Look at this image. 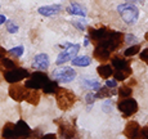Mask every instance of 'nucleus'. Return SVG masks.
Masks as SVG:
<instances>
[{"mask_svg": "<svg viewBox=\"0 0 148 139\" xmlns=\"http://www.w3.org/2000/svg\"><path fill=\"white\" fill-rule=\"evenodd\" d=\"M124 38L125 35L122 32H117V31H112L110 30L107 32V35L99 41V44L97 45H101V47L106 48L108 52H113V50H117L122 45L124 42Z\"/></svg>", "mask_w": 148, "mask_h": 139, "instance_id": "f257e3e1", "label": "nucleus"}, {"mask_svg": "<svg viewBox=\"0 0 148 139\" xmlns=\"http://www.w3.org/2000/svg\"><path fill=\"white\" fill-rule=\"evenodd\" d=\"M56 93H57L56 94L57 104H58V107L62 111H67V110H70L75 104L76 95L71 90H67L64 88H58V90Z\"/></svg>", "mask_w": 148, "mask_h": 139, "instance_id": "f03ea898", "label": "nucleus"}, {"mask_svg": "<svg viewBox=\"0 0 148 139\" xmlns=\"http://www.w3.org/2000/svg\"><path fill=\"white\" fill-rule=\"evenodd\" d=\"M117 12L124 19V22L129 25H133L136 22L139 17V9L132 3H125V4H120L117 7Z\"/></svg>", "mask_w": 148, "mask_h": 139, "instance_id": "7ed1b4c3", "label": "nucleus"}, {"mask_svg": "<svg viewBox=\"0 0 148 139\" xmlns=\"http://www.w3.org/2000/svg\"><path fill=\"white\" fill-rule=\"evenodd\" d=\"M48 81H49V77L47 73L41 72V71H36L32 75H30V79L25 83V86L31 90H40Z\"/></svg>", "mask_w": 148, "mask_h": 139, "instance_id": "20e7f679", "label": "nucleus"}, {"mask_svg": "<svg viewBox=\"0 0 148 139\" xmlns=\"http://www.w3.org/2000/svg\"><path fill=\"white\" fill-rule=\"evenodd\" d=\"M117 108H119V111L122 113L124 117H130V116H133L136 111H138V103H136V101L133 99L132 97L125 98V99L119 101Z\"/></svg>", "mask_w": 148, "mask_h": 139, "instance_id": "39448f33", "label": "nucleus"}, {"mask_svg": "<svg viewBox=\"0 0 148 139\" xmlns=\"http://www.w3.org/2000/svg\"><path fill=\"white\" fill-rule=\"evenodd\" d=\"M64 47H66L64 52H62L61 54L58 55L57 61H56L57 64H63V63H66L67 61H72V59L77 55L79 50H80V45L79 44H71V42H67Z\"/></svg>", "mask_w": 148, "mask_h": 139, "instance_id": "423d86ee", "label": "nucleus"}, {"mask_svg": "<svg viewBox=\"0 0 148 139\" xmlns=\"http://www.w3.org/2000/svg\"><path fill=\"white\" fill-rule=\"evenodd\" d=\"M30 76L28 71L26 68H22V67H16L13 70H7L4 72V79L10 84H16L19 83L21 80L26 79Z\"/></svg>", "mask_w": 148, "mask_h": 139, "instance_id": "0eeeda50", "label": "nucleus"}, {"mask_svg": "<svg viewBox=\"0 0 148 139\" xmlns=\"http://www.w3.org/2000/svg\"><path fill=\"white\" fill-rule=\"evenodd\" d=\"M53 77L56 79L57 83H70L73 79L76 77V72L73 68L71 67H63V68H59L53 72Z\"/></svg>", "mask_w": 148, "mask_h": 139, "instance_id": "6e6552de", "label": "nucleus"}, {"mask_svg": "<svg viewBox=\"0 0 148 139\" xmlns=\"http://www.w3.org/2000/svg\"><path fill=\"white\" fill-rule=\"evenodd\" d=\"M56 124L59 127V135L64 139H72L75 137V127L71 125L67 120L63 118H58L56 120Z\"/></svg>", "mask_w": 148, "mask_h": 139, "instance_id": "1a4fd4ad", "label": "nucleus"}, {"mask_svg": "<svg viewBox=\"0 0 148 139\" xmlns=\"http://www.w3.org/2000/svg\"><path fill=\"white\" fill-rule=\"evenodd\" d=\"M27 90L28 89L25 86V85L16 83V84H12L9 86V95H10V98L14 99V101L22 102V101H25V98H26Z\"/></svg>", "mask_w": 148, "mask_h": 139, "instance_id": "9d476101", "label": "nucleus"}, {"mask_svg": "<svg viewBox=\"0 0 148 139\" xmlns=\"http://www.w3.org/2000/svg\"><path fill=\"white\" fill-rule=\"evenodd\" d=\"M124 134L127 139H140V126L136 121H129L124 129Z\"/></svg>", "mask_w": 148, "mask_h": 139, "instance_id": "9b49d317", "label": "nucleus"}, {"mask_svg": "<svg viewBox=\"0 0 148 139\" xmlns=\"http://www.w3.org/2000/svg\"><path fill=\"white\" fill-rule=\"evenodd\" d=\"M14 130H16V139H27L31 134L30 126L23 120H19L14 125Z\"/></svg>", "mask_w": 148, "mask_h": 139, "instance_id": "f8f14e48", "label": "nucleus"}, {"mask_svg": "<svg viewBox=\"0 0 148 139\" xmlns=\"http://www.w3.org/2000/svg\"><path fill=\"white\" fill-rule=\"evenodd\" d=\"M108 31L110 30H108L107 27H99V28L89 27V36H88V38L92 39V41L95 42V44H99V41L107 35Z\"/></svg>", "mask_w": 148, "mask_h": 139, "instance_id": "ddd939ff", "label": "nucleus"}, {"mask_svg": "<svg viewBox=\"0 0 148 139\" xmlns=\"http://www.w3.org/2000/svg\"><path fill=\"white\" fill-rule=\"evenodd\" d=\"M49 64H50L49 57H48V54H44V53L35 55L34 62H32V67L38 70H47L49 67Z\"/></svg>", "mask_w": 148, "mask_h": 139, "instance_id": "4468645a", "label": "nucleus"}, {"mask_svg": "<svg viewBox=\"0 0 148 139\" xmlns=\"http://www.w3.org/2000/svg\"><path fill=\"white\" fill-rule=\"evenodd\" d=\"M110 53L111 52H108L106 48L101 47V45H97L94 52H93V57L99 62H106L110 59Z\"/></svg>", "mask_w": 148, "mask_h": 139, "instance_id": "2eb2a0df", "label": "nucleus"}, {"mask_svg": "<svg viewBox=\"0 0 148 139\" xmlns=\"http://www.w3.org/2000/svg\"><path fill=\"white\" fill-rule=\"evenodd\" d=\"M59 10H61V7L59 5H47V7H41L39 8L38 12L41 14V16L44 17H50V16H56V14L59 13Z\"/></svg>", "mask_w": 148, "mask_h": 139, "instance_id": "dca6fc26", "label": "nucleus"}, {"mask_svg": "<svg viewBox=\"0 0 148 139\" xmlns=\"http://www.w3.org/2000/svg\"><path fill=\"white\" fill-rule=\"evenodd\" d=\"M132 72H133L132 67H130V66H126V67H124V68H120V70L113 71L112 75L115 76V80L124 81V80H126V79L129 77L130 75H132Z\"/></svg>", "mask_w": 148, "mask_h": 139, "instance_id": "f3484780", "label": "nucleus"}, {"mask_svg": "<svg viewBox=\"0 0 148 139\" xmlns=\"http://www.w3.org/2000/svg\"><path fill=\"white\" fill-rule=\"evenodd\" d=\"M3 139H16V130H14V124L7 123L3 127L1 131Z\"/></svg>", "mask_w": 148, "mask_h": 139, "instance_id": "a211bd4d", "label": "nucleus"}, {"mask_svg": "<svg viewBox=\"0 0 148 139\" xmlns=\"http://www.w3.org/2000/svg\"><path fill=\"white\" fill-rule=\"evenodd\" d=\"M66 10H67V13L72 14V16H81V17L86 16V10H85L81 5H79L77 3H72L70 7L66 8Z\"/></svg>", "mask_w": 148, "mask_h": 139, "instance_id": "6ab92c4d", "label": "nucleus"}, {"mask_svg": "<svg viewBox=\"0 0 148 139\" xmlns=\"http://www.w3.org/2000/svg\"><path fill=\"white\" fill-rule=\"evenodd\" d=\"M25 101L28 102L30 104H34V106H36V104L39 103V101H40V93H39V90H31V89H28Z\"/></svg>", "mask_w": 148, "mask_h": 139, "instance_id": "aec40b11", "label": "nucleus"}, {"mask_svg": "<svg viewBox=\"0 0 148 139\" xmlns=\"http://www.w3.org/2000/svg\"><path fill=\"white\" fill-rule=\"evenodd\" d=\"M111 63H112V67H115L116 70H120V68L129 66V62L124 57H120V55H113L111 58Z\"/></svg>", "mask_w": 148, "mask_h": 139, "instance_id": "412c9836", "label": "nucleus"}, {"mask_svg": "<svg viewBox=\"0 0 148 139\" xmlns=\"http://www.w3.org/2000/svg\"><path fill=\"white\" fill-rule=\"evenodd\" d=\"M97 72H98V75L102 79H110V76H112L113 73V70H112V66H110V64H101L97 68Z\"/></svg>", "mask_w": 148, "mask_h": 139, "instance_id": "4be33fe9", "label": "nucleus"}, {"mask_svg": "<svg viewBox=\"0 0 148 139\" xmlns=\"http://www.w3.org/2000/svg\"><path fill=\"white\" fill-rule=\"evenodd\" d=\"M71 62H72L73 66L86 67V66H89V64L92 63V58H89L88 55H81V57H77V55H76Z\"/></svg>", "mask_w": 148, "mask_h": 139, "instance_id": "5701e85b", "label": "nucleus"}, {"mask_svg": "<svg viewBox=\"0 0 148 139\" xmlns=\"http://www.w3.org/2000/svg\"><path fill=\"white\" fill-rule=\"evenodd\" d=\"M115 94H116L115 90H111L110 88L103 86V88H99L98 92H97V94L94 95V97L103 99V98H110V97H112V95H115Z\"/></svg>", "mask_w": 148, "mask_h": 139, "instance_id": "b1692460", "label": "nucleus"}, {"mask_svg": "<svg viewBox=\"0 0 148 139\" xmlns=\"http://www.w3.org/2000/svg\"><path fill=\"white\" fill-rule=\"evenodd\" d=\"M58 83H57L56 80H49L47 84L42 86V90H44V93H47V94H53V93H56L57 90H58Z\"/></svg>", "mask_w": 148, "mask_h": 139, "instance_id": "393cba45", "label": "nucleus"}, {"mask_svg": "<svg viewBox=\"0 0 148 139\" xmlns=\"http://www.w3.org/2000/svg\"><path fill=\"white\" fill-rule=\"evenodd\" d=\"M133 94L132 86H127V85H124L119 89V95H120V99H125V98H130Z\"/></svg>", "mask_w": 148, "mask_h": 139, "instance_id": "a878e982", "label": "nucleus"}, {"mask_svg": "<svg viewBox=\"0 0 148 139\" xmlns=\"http://www.w3.org/2000/svg\"><path fill=\"white\" fill-rule=\"evenodd\" d=\"M139 50H140V45H138V44H135V45H130V47L127 48L126 50H125L124 54H125V57H133V55L138 54Z\"/></svg>", "mask_w": 148, "mask_h": 139, "instance_id": "bb28decb", "label": "nucleus"}, {"mask_svg": "<svg viewBox=\"0 0 148 139\" xmlns=\"http://www.w3.org/2000/svg\"><path fill=\"white\" fill-rule=\"evenodd\" d=\"M1 64H3V67H4L5 70L16 68V63H14L12 59H9V58H4V57H3V58H1Z\"/></svg>", "mask_w": 148, "mask_h": 139, "instance_id": "cd10ccee", "label": "nucleus"}, {"mask_svg": "<svg viewBox=\"0 0 148 139\" xmlns=\"http://www.w3.org/2000/svg\"><path fill=\"white\" fill-rule=\"evenodd\" d=\"M23 52H25L23 47H16V48H13V49L9 50V53L14 57H21L22 54H23Z\"/></svg>", "mask_w": 148, "mask_h": 139, "instance_id": "c85d7f7f", "label": "nucleus"}, {"mask_svg": "<svg viewBox=\"0 0 148 139\" xmlns=\"http://www.w3.org/2000/svg\"><path fill=\"white\" fill-rule=\"evenodd\" d=\"M7 30H8V32H10V34H16L17 31H18V26L14 25L13 22H8L7 23Z\"/></svg>", "mask_w": 148, "mask_h": 139, "instance_id": "c756f323", "label": "nucleus"}, {"mask_svg": "<svg viewBox=\"0 0 148 139\" xmlns=\"http://www.w3.org/2000/svg\"><path fill=\"white\" fill-rule=\"evenodd\" d=\"M140 59L146 64H148V48H146L143 52H140Z\"/></svg>", "mask_w": 148, "mask_h": 139, "instance_id": "7c9ffc66", "label": "nucleus"}, {"mask_svg": "<svg viewBox=\"0 0 148 139\" xmlns=\"http://www.w3.org/2000/svg\"><path fill=\"white\" fill-rule=\"evenodd\" d=\"M142 139H148V126H144L140 129V137Z\"/></svg>", "mask_w": 148, "mask_h": 139, "instance_id": "2f4dec72", "label": "nucleus"}, {"mask_svg": "<svg viewBox=\"0 0 148 139\" xmlns=\"http://www.w3.org/2000/svg\"><path fill=\"white\" fill-rule=\"evenodd\" d=\"M86 84L89 85V86H92L94 90H98L99 88H101V85H99L98 81H95V80H92V81H86Z\"/></svg>", "mask_w": 148, "mask_h": 139, "instance_id": "473e14b6", "label": "nucleus"}, {"mask_svg": "<svg viewBox=\"0 0 148 139\" xmlns=\"http://www.w3.org/2000/svg\"><path fill=\"white\" fill-rule=\"evenodd\" d=\"M94 94H92V93H89V94H86V97H85V99H86V102L88 103H90L92 104L93 102H94Z\"/></svg>", "mask_w": 148, "mask_h": 139, "instance_id": "72a5a7b5", "label": "nucleus"}, {"mask_svg": "<svg viewBox=\"0 0 148 139\" xmlns=\"http://www.w3.org/2000/svg\"><path fill=\"white\" fill-rule=\"evenodd\" d=\"M116 85H117L116 80H107V83H106L107 88H116Z\"/></svg>", "mask_w": 148, "mask_h": 139, "instance_id": "f704fd0d", "label": "nucleus"}, {"mask_svg": "<svg viewBox=\"0 0 148 139\" xmlns=\"http://www.w3.org/2000/svg\"><path fill=\"white\" fill-rule=\"evenodd\" d=\"M126 38V41L129 42V44H132V42H135L136 41V38L134 35H127V36H125Z\"/></svg>", "mask_w": 148, "mask_h": 139, "instance_id": "c9c22d12", "label": "nucleus"}, {"mask_svg": "<svg viewBox=\"0 0 148 139\" xmlns=\"http://www.w3.org/2000/svg\"><path fill=\"white\" fill-rule=\"evenodd\" d=\"M40 139H57V135L56 134H52V133H49V134L42 135Z\"/></svg>", "mask_w": 148, "mask_h": 139, "instance_id": "e433bc0d", "label": "nucleus"}, {"mask_svg": "<svg viewBox=\"0 0 148 139\" xmlns=\"http://www.w3.org/2000/svg\"><path fill=\"white\" fill-rule=\"evenodd\" d=\"M73 26H75V27H77L79 30H84V26H82L81 23H79V22H73Z\"/></svg>", "mask_w": 148, "mask_h": 139, "instance_id": "4c0bfd02", "label": "nucleus"}, {"mask_svg": "<svg viewBox=\"0 0 148 139\" xmlns=\"http://www.w3.org/2000/svg\"><path fill=\"white\" fill-rule=\"evenodd\" d=\"M5 21H7V18H5V16H3V14H0V25L5 23Z\"/></svg>", "mask_w": 148, "mask_h": 139, "instance_id": "58836bf2", "label": "nucleus"}, {"mask_svg": "<svg viewBox=\"0 0 148 139\" xmlns=\"http://www.w3.org/2000/svg\"><path fill=\"white\" fill-rule=\"evenodd\" d=\"M84 45H85V47H88V45H89V38H88V36L85 38V40H84Z\"/></svg>", "mask_w": 148, "mask_h": 139, "instance_id": "ea45409f", "label": "nucleus"}, {"mask_svg": "<svg viewBox=\"0 0 148 139\" xmlns=\"http://www.w3.org/2000/svg\"><path fill=\"white\" fill-rule=\"evenodd\" d=\"M126 1H129V3L133 4V3H135V1H143V0H126Z\"/></svg>", "mask_w": 148, "mask_h": 139, "instance_id": "a19ab883", "label": "nucleus"}, {"mask_svg": "<svg viewBox=\"0 0 148 139\" xmlns=\"http://www.w3.org/2000/svg\"><path fill=\"white\" fill-rule=\"evenodd\" d=\"M146 40H147V41H148V32H147V34H146Z\"/></svg>", "mask_w": 148, "mask_h": 139, "instance_id": "79ce46f5", "label": "nucleus"}, {"mask_svg": "<svg viewBox=\"0 0 148 139\" xmlns=\"http://www.w3.org/2000/svg\"><path fill=\"white\" fill-rule=\"evenodd\" d=\"M3 58V54H0V59H1Z\"/></svg>", "mask_w": 148, "mask_h": 139, "instance_id": "37998d69", "label": "nucleus"}]
</instances>
